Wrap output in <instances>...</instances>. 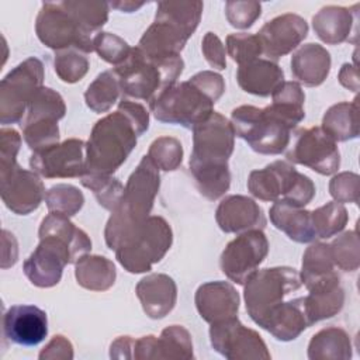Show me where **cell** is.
<instances>
[{
  "label": "cell",
  "instance_id": "obj_35",
  "mask_svg": "<svg viewBox=\"0 0 360 360\" xmlns=\"http://www.w3.org/2000/svg\"><path fill=\"white\" fill-rule=\"evenodd\" d=\"M66 114V105L62 96L51 87L42 86L30 100L20 127L39 122H58Z\"/></svg>",
  "mask_w": 360,
  "mask_h": 360
},
{
  "label": "cell",
  "instance_id": "obj_29",
  "mask_svg": "<svg viewBox=\"0 0 360 360\" xmlns=\"http://www.w3.org/2000/svg\"><path fill=\"white\" fill-rule=\"evenodd\" d=\"M305 295V308L311 323L335 316L345 304V290L340 285L339 276H335L321 284L314 285Z\"/></svg>",
  "mask_w": 360,
  "mask_h": 360
},
{
  "label": "cell",
  "instance_id": "obj_23",
  "mask_svg": "<svg viewBox=\"0 0 360 360\" xmlns=\"http://www.w3.org/2000/svg\"><path fill=\"white\" fill-rule=\"evenodd\" d=\"M359 4L347 8L342 6H325L312 17V28L318 38L328 45L357 41V10Z\"/></svg>",
  "mask_w": 360,
  "mask_h": 360
},
{
  "label": "cell",
  "instance_id": "obj_9",
  "mask_svg": "<svg viewBox=\"0 0 360 360\" xmlns=\"http://www.w3.org/2000/svg\"><path fill=\"white\" fill-rule=\"evenodd\" d=\"M248 190L262 201L305 207L315 197L314 181L300 173L290 162L276 160L249 173Z\"/></svg>",
  "mask_w": 360,
  "mask_h": 360
},
{
  "label": "cell",
  "instance_id": "obj_50",
  "mask_svg": "<svg viewBox=\"0 0 360 360\" xmlns=\"http://www.w3.org/2000/svg\"><path fill=\"white\" fill-rule=\"evenodd\" d=\"M273 103L290 105V107H300L304 108L305 93L301 89V84L297 82H283L271 94Z\"/></svg>",
  "mask_w": 360,
  "mask_h": 360
},
{
  "label": "cell",
  "instance_id": "obj_8",
  "mask_svg": "<svg viewBox=\"0 0 360 360\" xmlns=\"http://www.w3.org/2000/svg\"><path fill=\"white\" fill-rule=\"evenodd\" d=\"M173 243L169 222L159 215H149L136 225L117 246L115 257L129 273L139 274L152 270Z\"/></svg>",
  "mask_w": 360,
  "mask_h": 360
},
{
  "label": "cell",
  "instance_id": "obj_38",
  "mask_svg": "<svg viewBox=\"0 0 360 360\" xmlns=\"http://www.w3.org/2000/svg\"><path fill=\"white\" fill-rule=\"evenodd\" d=\"M68 11L80 24V27L93 37L108 20L110 3L107 1H63Z\"/></svg>",
  "mask_w": 360,
  "mask_h": 360
},
{
  "label": "cell",
  "instance_id": "obj_24",
  "mask_svg": "<svg viewBox=\"0 0 360 360\" xmlns=\"http://www.w3.org/2000/svg\"><path fill=\"white\" fill-rule=\"evenodd\" d=\"M135 292L143 312L152 319L165 318L177 301V285L170 276L163 273L142 277L135 287Z\"/></svg>",
  "mask_w": 360,
  "mask_h": 360
},
{
  "label": "cell",
  "instance_id": "obj_2",
  "mask_svg": "<svg viewBox=\"0 0 360 360\" xmlns=\"http://www.w3.org/2000/svg\"><path fill=\"white\" fill-rule=\"evenodd\" d=\"M39 243L22 264L27 278L39 288L56 285L65 266L76 263L91 250L89 235L68 217L49 212L38 229Z\"/></svg>",
  "mask_w": 360,
  "mask_h": 360
},
{
  "label": "cell",
  "instance_id": "obj_21",
  "mask_svg": "<svg viewBox=\"0 0 360 360\" xmlns=\"http://www.w3.org/2000/svg\"><path fill=\"white\" fill-rule=\"evenodd\" d=\"M215 221L225 233H242L263 229L267 224L262 207L246 195H228L221 200L215 211Z\"/></svg>",
  "mask_w": 360,
  "mask_h": 360
},
{
  "label": "cell",
  "instance_id": "obj_10",
  "mask_svg": "<svg viewBox=\"0 0 360 360\" xmlns=\"http://www.w3.org/2000/svg\"><path fill=\"white\" fill-rule=\"evenodd\" d=\"M217 100L211 97L194 79L174 83L160 93L149 108L153 117L165 124L181 125L193 129L204 122L212 112Z\"/></svg>",
  "mask_w": 360,
  "mask_h": 360
},
{
  "label": "cell",
  "instance_id": "obj_43",
  "mask_svg": "<svg viewBox=\"0 0 360 360\" xmlns=\"http://www.w3.org/2000/svg\"><path fill=\"white\" fill-rule=\"evenodd\" d=\"M148 158L159 167V170L173 172L183 162V146L177 138L159 136L150 143Z\"/></svg>",
  "mask_w": 360,
  "mask_h": 360
},
{
  "label": "cell",
  "instance_id": "obj_55",
  "mask_svg": "<svg viewBox=\"0 0 360 360\" xmlns=\"http://www.w3.org/2000/svg\"><path fill=\"white\" fill-rule=\"evenodd\" d=\"M145 3L143 1H131V0H124V1H112L110 3L111 7L122 11V13H132L142 7Z\"/></svg>",
  "mask_w": 360,
  "mask_h": 360
},
{
  "label": "cell",
  "instance_id": "obj_31",
  "mask_svg": "<svg viewBox=\"0 0 360 360\" xmlns=\"http://www.w3.org/2000/svg\"><path fill=\"white\" fill-rule=\"evenodd\" d=\"M75 277L80 287L90 291H105L117 278L114 263L105 256L84 255L75 263Z\"/></svg>",
  "mask_w": 360,
  "mask_h": 360
},
{
  "label": "cell",
  "instance_id": "obj_6",
  "mask_svg": "<svg viewBox=\"0 0 360 360\" xmlns=\"http://www.w3.org/2000/svg\"><path fill=\"white\" fill-rule=\"evenodd\" d=\"M183 69L184 60L180 55L150 58L135 46L128 58L114 68V72L124 98L152 103L160 93L177 83Z\"/></svg>",
  "mask_w": 360,
  "mask_h": 360
},
{
  "label": "cell",
  "instance_id": "obj_44",
  "mask_svg": "<svg viewBox=\"0 0 360 360\" xmlns=\"http://www.w3.org/2000/svg\"><path fill=\"white\" fill-rule=\"evenodd\" d=\"M226 52L239 66L256 60L263 55L262 44L256 34L235 32L226 37Z\"/></svg>",
  "mask_w": 360,
  "mask_h": 360
},
{
  "label": "cell",
  "instance_id": "obj_36",
  "mask_svg": "<svg viewBox=\"0 0 360 360\" xmlns=\"http://www.w3.org/2000/svg\"><path fill=\"white\" fill-rule=\"evenodd\" d=\"M121 94L118 77L114 69L100 73L87 87L84 93L86 105L97 112H107L118 100Z\"/></svg>",
  "mask_w": 360,
  "mask_h": 360
},
{
  "label": "cell",
  "instance_id": "obj_12",
  "mask_svg": "<svg viewBox=\"0 0 360 360\" xmlns=\"http://www.w3.org/2000/svg\"><path fill=\"white\" fill-rule=\"evenodd\" d=\"M38 39L48 48L56 51L77 49L83 53L94 51L93 39L68 11L63 1L42 3L35 20Z\"/></svg>",
  "mask_w": 360,
  "mask_h": 360
},
{
  "label": "cell",
  "instance_id": "obj_22",
  "mask_svg": "<svg viewBox=\"0 0 360 360\" xmlns=\"http://www.w3.org/2000/svg\"><path fill=\"white\" fill-rule=\"evenodd\" d=\"M194 302L200 316L211 325L236 318L240 298L231 283L208 281L197 288Z\"/></svg>",
  "mask_w": 360,
  "mask_h": 360
},
{
  "label": "cell",
  "instance_id": "obj_1",
  "mask_svg": "<svg viewBox=\"0 0 360 360\" xmlns=\"http://www.w3.org/2000/svg\"><path fill=\"white\" fill-rule=\"evenodd\" d=\"M149 128V112L134 100L121 98L118 108L98 120L86 143L84 173L112 174ZM83 173V174H84Z\"/></svg>",
  "mask_w": 360,
  "mask_h": 360
},
{
  "label": "cell",
  "instance_id": "obj_20",
  "mask_svg": "<svg viewBox=\"0 0 360 360\" xmlns=\"http://www.w3.org/2000/svg\"><path fill=\"white\" fill-rule=\"evenodd\" d=\"M3 333L20 346H37L48 335L46 312L35 305H11L3 316Z\"/></svg>",
  "mask_w": 360,
  "mask_h": 360
},
{
  "label": "cell",
  "instance_id": "obj_40",
  "mask_svg": "<svg viewBox=\"0 0 360 360\" xmlns=\"http://www.w3.org/2000/svg\"><path fill=\"white\" fill-rule=\"evenodd\" d=\"M45 202L49 212H56L70 218L82 210L84 204V195L77 187L60 183L52 186L45 193Z\"/></svg>",
  "mask_w": 360,
  "mask_h": 360
},
{
  "label": "cell",
  "instance_id": "obj_15",
  "mask_svg": "<svg viewBox=\"0 0 360 360\" xmlns=\"http://www.w3.org/2000/svg\"><path fill=\"white\" fill-rule=\"evenodd\" d=\"M210 342L215 352L228 360H269L270 352L262 336L245 326L238 316L211 323Z\"/></svg>",
  "mask_w": 360,
  "mask_h": 360
},
{
  "label": "cell",
  "instance_id": "obj_37",
  "mask_svg": "<svg viewBox=\"0 0 360 360\" xmlns=\"http://www.w3.org/2000/svg\"><path fill=\"white\" fill-rule=\"evenodd\" d=\"M80 183L93 191L98 204L108 210L114 211L124 194V186L112 174H97V173H84L80 177Z\"/></svg>",
  "mask_w": 360,
  "mask_h": 360
},
{
  "label": "cell",
  "instance_id": "obj_49",
  "mask_svg": "<svg viewBox=\"0 0 360 360\" xmlns=\"http://www.w3.org/2000/svg\"><path fill=\"white\" fill-rule=\"evenodd\" d=\"M201 51L211 68L218 70H224L226 68V51L217 34L208 31L204 35L201 41Z\"/></svg>",
  "mask_w": 360,
  "mask_h": 360
},
{
  "label": "cell",
  "instance_id": "obj_33",
  "mask_svg": "<svg viewBox=\"0 0 360 360\" xmlns=\"http://www.w3.org/2000/svg\"><path fill=\"white\" fill-rule=\"evenodd\" d=\"M338 273L335 271V263L330 255L328 243L315 242L307 248L302 255V264L300 278L307 290L314 285L332 278Z\"/></svg>",
  "mask_w": 360,
  "mask_h": 360
},
{
  "label": "cell",
  "instance_id": "obj_16",
  "mask_svg": "<svg viewBox=\"0 0 360 360\" xmlns=\"http://www.w3.org/2000/svg\"><path fill=\"white\" fill-rule=\"evenodd\" d=\"M285 158L287 162L307 166L323 176L333 174L340 166L338 145L321 127L300 129L294 135V142L285 152Z\"/></svg>",
  "mask_w": 360,
  "mask_h": 360
},
{
  "label": "cell",
  "instance_id": "obj_53",
  "mask_svg": "<svg viewBox=\"0 0 360 360\" xmlns=\"http://www.w3.org/2000/svg\"><path fill=\"white\" fill-rule=\"evenodd\" d=\"M132 343L134 338L120 336L110 346L111 359H132Z\"/></svg>",
  "mask_w": 360,
  "mask_h": 360
},
{
  "label": "cell",
  "instance_id": "obj_14",
  "mask_svg": "<svg viewBox=\"0 0 360 360\" xmlns=\"http://www.w3.org/2000/svg\"><path fill=\"white\" fill-rule=\"evenodd\" d=\"M269 253V240L262 229H250L232 239L221 253L219 267L233 283L243 285Z\"/></svg>",
  "mask_w": 360,
  "mask_h": 360
},
{
  "label": "cell",
  "instance_id": "obj_47",
  "mask_svg": "<svg viewBox=\"0 0 360 360\" xmlns=\"http://www.w3.org/2000/svg\"><path fill=\"white\" fill-rule=\"evenodd\" d=\"M360 177L352 172H342L335 174L329 181V193L336 202H359Z\"/></svg>",
  "mask_w": 360,
  "mask_h": 360
},
{
  "label": "cell",
  "instance_id": "obj_46",
  "mask_svg": "<svg viewBox=\"0 0 360 360\" xmlns=\"http://www.w3.org/2000/svg\"><path fill=\"white\" fill-rule=\"evenodd\" d=\"M225 15L232 27L238 30H246L250 28L262 15V4L255 0L226 1Z\"/></svg>",
  "mask_w": 360,
  "mask_h": 360
},
{
  "label": "cell",
  "instance_id": "obj_52",
  "mask_svg": "<svg viewBox=\"0 0 360 360\" xmlns=\"http://www.w3.org/2000/svg\"><path fill=\"white\" fill-rule=\"evenodd\" d=\"M3 238H1V269H7L10 266H14L17 262V255H18V249H17V240L10 246V236L11 233L6 229H3L1 232Z\"/></svg>",
  "mask_w": 360,
  "mask_h": 360
},
{
  "label": "cell",
  "instance_id": "obj_30",
  "mask_svg": "<svg viewBox=\"0 0 360 360\" xmlns=\"http://www.w3.org/2000/svg\"><path fill=\"white\" fill-rule=\"evenodd\" d=\"M322 131L335 142L356 139L360 132L359 127V98L342 101L326 110L322 118Z\"/></svg>",
  "mask_w": 360,
  "mask_h": 360
},
{
  "label": "cell",
  "instance_id": "obj_19",
  "mask_svg": "<svg viewBox=\"0 0 360 360\" xmlns=\"http://www.w3.org/2000/svg\"><path fill=\"white\" fill-rule=\"evenodd\" d=\"M0 194L4 205L17 215L35 211L45 197V186L35 172L17 166L0 179Z\"/></svg>",
  "mask_w": 360,
  "mask_h": 360
},
{
  "label": "cell",
  "instance_id": "obj_11",
  "mask_svg": "<svg viewBox=\"0 0 360 360\" xmlns=\"http://www.w3.org/2000/svg\"><path fill=\"white\" fill-rule=\"evenodd\" d=\"M243 285L246 312L262 328L267 316L285 301V297L298 291L302 283L295 269L277 266L257 270Z\"/></svg>",
  "mask_w": 360,
  "mask_h": 360
},
{
  "label": "cell",
  "instance_id": "obj_26",
  "mask_svg": "<svg viewBox=\"0 0 360 360\" xmlns=\"http://www.w3.org/2000/svg\"><path fill=\"white\" fill-rule=\"evenodd\" d=\"M330 53L319 44H305L291 56V73L297 83L308 87L319 86L330 72Z\"/></svg>",
  "mask_w": 360,
  "mask_h": 360
},
{
  "label": "cell",
  "instance_id": "obj_48",
  "mask_svg": "<svg viewBox=\"0 0 360 360\" xmlns=\"http://www.w3.org/2000/svg\"><path fill=\"white\" fill-rule=\"evenodd\" d=\"M21 146V135L13 128L0 131V179L11 173L17 165V153Z\"/></svg>",
  "mask_w": 360,
  "mask_h": 360
},
{
  "label": "cell",
  "instance_id": "obj_25",
  "mask_svg": "<svg viewBox=\"0 0 360 360\" xmlns=\"http://www.w3.org/2000/svg\"><path fill=\"white\" fill-rule=\"evenodd\" d=\"M312 323L307 314L305 298L297 297L284 301L264 321L262 329L267 330L277 340L290 342L297 339Z\"/></svg>",
  "mask_w": 360,
  "mask_h": 360
},
{
  "label": "cell",
  "instance_id": "obj_5",
  "mask_svg": "<svg viewBox=\"0 0 360 360\" xmlns=\"http://www.w3.org/2000/svg\"><path fill=\"white\" fill-rule=\"evenodd\" d=\"M201 15L202 1H159L155 20L136 46L150 58L177 56L197 30Z\"/></svg>",
  "mask_w": 360,
  "mask_h": 360
},
{
  "label": "cell",
  "instance_id": "obj_45",
  "mask_svg": "<svg viewBox=\"0 0 360 360\" xmlns=\"http://www.w3.org/2000/svg\"><path fill=\"white\" fill-rule=\"evenodd\" d=\"M93 48L103 60L114 65V68L121 65L132 49L124 38L111 32H97L93 39Z\"/></svg>",
  "mask_w": 360,
  "mask_h": 360
},
{
  "label": "cell",
  "instance_id": "obj_13",
  "mask_svg": "<svg viewBox=\"0 0 360 360\" xmlns=\"http://www.w3.org/2000/svg\"><path fill=\"white\" fill-rule=\"evenodd\" d=\"M44 76L42 62L30 56L3 77L0 83V122L3 125L21 122L30 100L44 84Z\"/></svg>",
  "mask_w": 360,
  "mask_h": 360
},
{
  "label": "cell",
  "instance_id": "obj_39",
  "mask_svg": "<svg viewBox=\"0 0 360 360\" xmlns=\"http://www.w3.org/2000/svg\"><path fill=\"white\" fill-rule=\"evenodd\" d=\"M311 219L316 238L328 239L343 231L349 221V215L343 204L329 201L325 205L311 211Z\"/></svg>",
  "mask_w": 360,
  "mask_h": 360
},
{
  "label": "cell",
  "instance_id": "obj_51",
  "mask_svg": "<svg viewBox=\"0 0 360 360\" xmlns=\"http://www.w3.org/2000/svg\"><path fill=\"white\" fill-rule=\"evenodd\" d=\"M41 360H72L73 359V346L68 338L63 335H55L49 343L41 350Z\"/></svg>",
  "mask_w": 360,
  "mask_h": 360
},
{
  "label": "cell",
  "instance_id": "obj_7",
  "mask_svg": "<svg viewBox=\"0 0 360 360\" xmlns=\"http://www.w3.org/2000/svg\"><path fill=\"white\" fill-rule=\"evenodd\" d=\"M231 124L235 136L246 141L260 155H280L284 152L297 127L271 104L264 108L239 105L231 112Z\"/></svg>",
  "mask_w": 360,
  "mask_h": 360
},
{
  "label": "cell",
  "instance_id": "obj_32",
  "mask_svg": "<svg viewBox=\"0 0 360 360\" xmlns=\"http://www.w3.org/2000/svg\"><path fill=\"white\" fill-rule=\"evenodd\" d=\"M352 340L347 332L338 326L323 328L316 332L308 345L311 360H347L352 357Z\"/></svg>",
  "mask_w": 360,
  "mask_h": 360
},
{
  "label": "cell",
  "instance_id": "obj_27",
  "mask_svg": "<svg viewBox=\"0 0 360 360\" xmlns=\"http://www.w3.org/2000/svg\"><path fill=\"white\" fill-rule=\"evenodd\" d=\"M236 82L243 91L267 97L284 82V72L276 62L259 58L238 68Z\"/></svg>",
  "mask_w": 360,
  "mask_h": 360
},
{
  "label": "cell",
  "instance_id": "obj_34",
  "mask_svg": "<svg viewBox=\"0 0 360 360\" xmlns=\"http://www.w3.org/2000/svg\"><path fill=\"white\" fill-rule=\"evenodd\" d=\"M193 357L191 335L184 326L170 325L162 330L159 338L153 336L150 359L188 360Z\"/></svg>",
  "mask_w": 360,
  "mask_h": 360
},
{
  "label": "cell",
  "instance_id": "obj_42",
  "mask_svg": "<svg viewBox=\"0 0 360 360\" xmlns=\"http://www.w3.org/2000/svg\"><path fill=\"white\" fill-rule=\"evenodd\" d=\"M335 266L343 271H356L360 266V243L356 231H347L329 243Z\"/></svg>",
  "mask_w": 360,
  "mask_h": 360
},
{
  "label": "cell",
  "instance_id": "obj_18",
  "mask_svg": "<svg viewBox=\"0 0 360 360\" xmlns=\"http://www.w3.org/2000/svg\"><path fill=\"white\" fill-rule=\"evenodd\" d=\"M263 55L277 60L295 49L308 35V22L298 14L285 13L267 21L256 34Z\"/></svg>",
  "mask_w": 360,
  "mask_h": 360
},
{
  "label": "cell",
  "instance_id": "obj_4",
  "mask_svg": "<svg viewBox=\"0 0 360 360\" xmlns=\"http://www.w3.org/2000/svg\"><path fill=\"white\" fill-rule=\"evenodd\" d=\"M159 187V167L145 155L128 177L122 198L105 224L104 239L108 249L115 250L121 240L149 217Z\"/></svg>",
  "mask_w": 360,
  "mask_h": 360
},
{
  "label": "cell",
  "instance_id": "obj_3",
  "mask_svg": "<svg viewBox=\"0 0 360 360\" xmlns=\"http://www.w3.org/2000/svg\"><path fill=\"white\" fill-rule=\"evenodd\" d=\"M233 148L232 124L217 111L193 128V150L188 167L200 194L210 201L221 198L229 190L228 162Z\"/></svg>",
  "mask_w": 360,
  "mask_h": 360
},
{
  "label": "cell",
  "instance_id": "obj_41",
  "mask_svg": "<svg viewBox=\"0 0 360 360\" xmlns=\"http://www.w3.org/2000/svg\"><path fill=\"white\" fill-rule=\"evenodd\" d=\"M89 59L86 53L77 49H62L55 52L53 69L58 77L65 83H76L82 80L89 70Z\"/></svg>",
  "mask_w": 360,
  "mask_h": 360
},
{
  "label": "cell",
  "instance_id": "obj_17",
  "mask_svg": "<svg viewBox=\"0 0 360 360\" xmlns=\"http://www.w3.org/2000/svg\"><path fill=\"white\" fill-rule=\"evenodd\" d=\"M30 166L32 172L45 179L82 177L86 170V143L70 138L32 152Z\"/></svg>",
  "mask_w": 360,
  "mask_h": 360
},
{
  "label": "cell",
  "instance_id": "obj_54",
  "mask_svg": "<svg viewBox=\"0 0 360 360\" xmlns=\"http://www.w3.org/2000/svg\"><path fill=\"white\" fill-rule=\"evenodd\" d=\"M339 83L357 93L359 91V76H357V66L356 63L352 65V63H345L342 68H340V72H339Z\"/></svg>",
  "mask_w": 360,
  "mask_h": 360
},
{
  "label": "cell",
  "instance_id": "obj_28",
  "mask_svg": "<svg viewBox=\"0 0 360 360\" xmlns=\"http://www.w3.org/2000/svg\"><path fill=\"white\" fill-rule=\"evenodd\" d=\"M271 224L297 243H311L316 238L311 211L284 202H274L269 210Z\"/></svg>",
  "mask_w": 360,
  "mask_h": 360
}]
</instances>
